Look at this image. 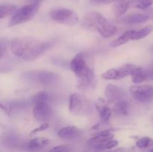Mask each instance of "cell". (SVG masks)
<instances>
[{
    "mask_svg": "<svg viewBox=\"0 0 153 152\" xmlns=\"http://www.w3.org/2000/svg\"><path fill=\"white\" fill-rule=\"evenodd\" d=\"M10 46L15 56L24 61H32L47 51L51 43L31 37H17L10 41Z\"/></svg>",
    "mask_w": 153,
    "mask_h": 152,
    "instance_id": "cell-1",
    "label": "cell"
},
{
    "mask_svg": "<svg viewBox=\"0 0 153 152\" xmlns=\"http://www.w3.org/2000/svg\"><path fill=\"white\" fill-rule=\"evenodd\" d=\"M70 68L77 77L76 86L83 90L93 88L95 82V74L86 54L78 53L70 62Z\"/></svg>",
    "mask_w": 153,
    "mask_h": 152,
    "instance_id": "cell-2",
    "label": "cell"
},
{
    "mask_svg": "<svg viewBox=\"0 0 153 152\" xmlns=\"http://www.w3.org/2000/svg\"><path fill=\"white\" fill-rule=\"evenodd\" d=\"M82 25L85 28L97 31L102 37L108 38L117 33V28L108 22L102 15L97 12L87 13L82 20Z\"/></svg>",
    "mask_w": 153,
    "mask_h": 152,
    "instance_id": "cell-3",
    "label": "cell"
},
{
    "mask_svg": "<svg viewBox=\"0 0 153 152\" xmlns=\"http://www.w3.org/2000/svg\"><path fill=\"white\" fill-rule=\"evenodd\" d=\"M40 7L39 2H33L16 9L9 21L8 27H13L31 21L37 13Z\"/></svg>",
    "mask_w": 153,
    "mask_h": 152,
    "instance_id": "cell-4",
    "label": "cell"
},
{
    "mask_svg": "<svg viewBox=\"0 0 153 152\" xmlns=\"http://www.w3.org/2000/svg\"><path fill=\"white\" fill-rule=\"evenodd\" d=\"M69 110L70 113L76 116H85L91 112L92 104L86 95L81 93H74L70 98Z\"/></svg>",
    "mask_w": 153,
    "mask_h": 152,
    "instance_id": "cell-5",
    "label": "cell"
},
{
    "mask_svg": "<svg viewBox=\"0 0 153 152\" xmlns=\"http://www.w3.org/2000/svg\"><path fill=\"white\" fill-rule=\"evenodd\" d=\"M49 14L52 20L63 25H75L79 20V15L76 12L64 7L52 9Z\"/></svg>",
    "mask_w": 153,
    "mask_h": 152,
    "instance_id": "cell-6",
    "label": "cell"
},
{
    "mask_svg": "<svg viewBox=\"0 0 153 152\" xmlns=\"http://www.w3.org/2000/svg\"><path fill=\"white\" fill-rule=\"evenodd\" d=\"M129 91L131 97L138 102L148 104L153 101V86L151 85H134Z\"/></svg>",
    "mask_w": 153,
    "mask_h": 152,
    "instance_id": "cell-7",
    "label": "cell"
},
{
    "mask_svg": "<svg viewBox=\"0 0 153 152\" xmlns=\"http://www.w3.org/2000/svg\"><path fill=\"white\" fill-rule=\"evenodd\" d=\"M58 75L48 71H31L25 74L28 80L41 84H52L58 80Z\"/></svg>",
    "mask_w": 153,
    "mask_h": 152,
    "instance_id": "cell-8",
    "label": "cell"
},
{
    "mask_svg": "<svg viewBox=\"0 0 153 152\" xmlns=\"http://www.w3.org/2000/svg\"><path fill=\"white\" fill-rule=\"evenodd\" d=\"M52 115V108L48 101H40L34 104L33 116L40 122H46Z\"/></svg>",
    "mask_w": 153,
    "mask_h": 152,
    "instance_id": "cell-9",
    "label": "cell"
},
{
    "mask_svg": "<svg viewBox=\"0 0 153 152\" xmlns=\"http://www.w3.org/2000/svg\"><path fill=\"white\" fill-rule=\"evenodd\" d=\"M114 137V135L112 134L111 130H104V131H102L96 134L88 142L89 145L92 146L93 148H95L97 146L105 144L110 140L113 139Z\"/></svg>",
    "mask_w": 153,
    "mask_h": 152,
    "instance_id": "cell-10",
    "label": "cell"
},
{
    "mask_svg": "<svg viewBox=\"0 0 153 152\" xmlns=\"http://www.w3.org/2000/svg\"><path fill=\"white\" fill-rule=\"evenodd\" d=\"M105 97L108 101H117L124 100L126 93L120 87L114 84H108L105 88Z\"/></svg>",
    "mask_w": 153,
    "mask_h": 152,
    "instance_id": "cell-11",
    "label": "cell"
},
{
    "mask_svg": "<svg viewBox=\"0 0 153 152\" xmlns=\"http://www.w3.org/2000/svg\"><path fill=\"white\" fill-rule=\"evenodd\" d=\"M82 134L80 129L75 126H67L58 131V136L65 140H73L79 138Z\"/></svg>",
    "mask_w": 153,
    "mask_h": 152,
    "instance_id": "cell-12",
    "label": "cell"
},
{
    "mask_svg": "<svg viewBox=\"0 0 153 152\" xmlns=\"http://www.w3.org/2000/svg\"><path fill=\"white\" fill-rule=\"evenodd\" d=\"M149 19V15L146 13H134L125 16L120 19V22L126 25H135L146 22Z\"/></svg>",
    "mask_w": 153,
    "mask_h": 152,
    "instance_id": "cell-13",
    "label": "cell"
},
{
    "mask_svg": "<svg viewBox=\"0 0 153 152\" xmlns=\"http://www.w3.org/2000/svg\"><path fill=\"white\" fill-rule=\"evenodd\" d=\"M95 106L99 114H100L101 120L105 123L108 122L111 116V110L108 106L105 100L103 99L102 98H100L96 102Z\"/></svg>",
    "mask_w": 153,
    "mask_h": 152,
    "instance_id": "cell-14",
    "label": "cell"
},
{
    "mask_svg": "<svg viewBox=\"0 0 153 152\" xmlns=\"http://www.w3.org/2000/svg\"><path fill=\"white\" fill-rule=\"evenodd\" d=\"M49 141L45 137H36L25 145V149L29 152H37L49 144Z\"/></svg>",
    "mask_w": 153,
    "mask_h": 152,
    "instance_id": "cell-15",
    "label": "cell"
},
{
    "mask_svg": "<svg viewBox=\"0 0 153 152\" xmlns=\"http://www.w3.org/2000/svg\"><path fill=\"white\" fill-rule=\"evenodd\" d=\"M130 0H114V12L116 16L120 17L126 12L129 7Z\"/></svg>",
    "mask_w": 153,
    "mask_h": 152,
    "instance_id": "cell-16",
    "label": "cell"
},
{
    "mask_svg": "<svg viewBox=\"0 0 153 152\" xmlns=\"http://www.w3.org/2000/svg\"><path fill=\"white\" fill-rule=\"evenodd\" d=\"M134 32H135V30H130V31H126V32L124 33V34H123L120 37H118V38L116 39L115 40H114L113 42H111V43H110V46H111V47L115 48L122 46V45L126 44V43H128L129 40H131L132 36L134 35Z\"/></svg>",
    "mask_w": 153,
    "mask_h": 152,
    "instance_id": "cell-17",
    "label": "cell"
},
{
    "mask_svg": "<svg viewBox=\"0 0 153 152\" xmlns=\"http://www.w3.org/2000/svg\"><path fill=\"white\" fill-rule=\"evenodd\" d=\"M131 75V80H132L133 83H136V84H139V83H142L144 80H147L146 71L142 67H136L134 71L132 72Z\"/></svg>",
    "mask_w": 153,
    "mask_h": 152,
    "instance_id": "cell-18",
    "label": "cell"
},
{
    "mask_svg": "<svg viewBox=\"0 0 153 152\" xmlns=\"http://www.w3.org/2000/svg\"><path fill=\"white\" fill-rule=\"evenodd\" d=\"M136 67L137 66L133 64H126V65L123 66L118 69H116L117 80H120V79H122L128 75H131Z\"/></svg>",
    "mask_w": 153,
    "mask_h": 152,
    "instance_id": "cell-19",
    "label": "cell"
},
{
    "mask_svg": "<svg viewBox=\"0 0 153 152\" xmlns=\"http://www.w3.org/2000/svg\"><path fill=\"white\" fill-rule=\"evenodd\" d=\"M2 144L8 148H13L19 146V140L16 136L7 134L3 137Z\"/></svg>",
    "mask_w": 153,
    "mask_h": 152,
    "instance_id": "cell-20",
    "label": "cell"
},
{
    "mask_svg": "<svg viewBox=\"0 0 153 152\" xmlns=\"http://www.w3.org/2000/svg\"><path fill=\"white\" fill-rule=\"evenodd\" d=\"M16 9L17 7L13 4H0V19L12 15Z\"/></svg>",
    "mask_w": 153,
    "mask_h": 152,
    "instance_id": "cell-21",
    "label": "cell"
},
{
    "mask_svg": "<svg viewBox=\"0 0 153 152\" xmlns=\"http://www.w3.org/2000/svg\"><path fill=\"white\" fill-rule=\"evenodd\" d=\"M153 4V0H130L129 7H135L140 10H146Z\"/></svg>",
    "mask_w": 153,
    "mask_h": 152,
    "instance_id": "cell-22",
    "label": "cell"
},
{
    "mask_svg": "<svg viewBox=\"0 0 153 152\" xmlns=\"http://www.w3.org/2000/svg\"><path fill=\"white\" fill-rule=\"evenodd\" d=\"M153 30V25H148L146 26L143 27V28L140 29L139 31H135L134 35L132 36V40H139L141 39L145 38L147 37L149 34Z\"/></svg>",
    "mask_w": 153,
    "mask_h": 152,
    "instance_id": "cell-23",
    "label": "cell"
},
{
    "mask_svg": "<svg viewBox=\"0 0 153 152\" xmlns=\"http://www.w3.org/2000/svg\"><path fill=\"white\" fill-rule=\"evenodd\" d=\"M114 111L119 115L127 116L129 113L128 103L125 100H121V101H117L114 107Z\"/></svg>",
    "mask_w": 153,
    "mask_h": 152,
    "instance_id": "cell-24",
    "label": "cell"
},
{
    "mask_svg": "<svg viewBox=\"0 0 153 152\" xmlns=\"http://www.w3.org/2000/svg\"><path fill=\"white\" fill-rule=\"evenodd\" d=\"M136 145L140 149L151 147V146H153V139L148 137H142L140 139L137 140V142H136Z\"/></svg>",
    "mask_w": 153,
    "mask_h": 152,
    "instance_id": "cell-25",
    "label": "cell"
},
{
    "mask_svg": "<svg viewBox=\"0 0 153 152\" xmlns=\"http://www.w3.org/2000/svg\"><path fill=\"white\" fill-rule=\"evenodd\" d=\"M119 142H118L117 140L116 139H111L110 141H108V142L105 143V144L101 145H99L97 147L95 148V149L99 151H105V150H111V149L117 147L118 145Z\"/></svg>",
    "mask_w": 153,
    "mask_h": 152,
    "instance_id": "cell-26",
    "label": "cell"
},
{
    "mask_svg": "<svg viewBox=\"0 0 153 152\" xmlns=\"http://www.w3.org/2000/svg\"><path fill=\"white\" fill-rule=\"evenodd\" d=\"M49 95L46 92H40L36 94L32 99V104H34L40 101H49Z\"/></svg>",
    "mask_w": 153,
    "mask_h": 152,
    "instance_id": "cell-27",
    "label": "cell"
},
{
    "mask_svg": "<svg viewBox=\"0 0 153 152\" xmlns=\"http://www.w3.org/2000/svg\"><path fill=\"white\" fill-rule=\"evenodd\" d=\"M7 47H8V41L5 39H0V59L4 56Z\"/></svg>",
    "mask_w": 153,
    "mask_h": 152,
    "instance_id": "cell-28",
    "label": "cell"
},
{
    "mask_svg": "<svg viewBox=\"0 0 153 152\" xmlns=\"http://www.w3.org/2000/svg\"><path fill=\"white\" fill-rule=\"evenodd\" d=\"M48 152H70V151L68 146L61 145H58L52 148Z\"/></svg>",
    "mask_w": 153,
    "mask_h": 152,
    "instance_id": "cell-29",
    "label": "cell"
},
{
    "mask_svg": "<svg viewBox=\"0 0 153 152\" xmlns=\"http://www.w3.org/2000/svg\"><path fill=\"white\" fill-rule=\"evenodd\" d=\"M49 125L48 123L42 124V125H40L39 127H37V128H34V130H32V131H31V132L30 133V136H32V135H34V134H37V133L45 131V130L48 129V128H49Z\"/></svg>",
    "mask_w": 153,
    "mask_h": 152,
    "instance_id": "cell-30",
    "label": "cell"
},
{
    "mask_svg": "<svg viewBox=\"0 0 153 152\" xmlns=\"http://www.w3.org/2000/svg\"><path fill=\"white\" fill-rule=\"evenodd\" d=\"M114 0H91V3L94 5H105L114 2Z\"/></svg>",
    "mask_w": 153,
    "mask_h": 152,
    "instance_id": "cell-31",
    "label": "cell"
},
{
    "mask_svg": "<svg viewBox=\"0 0 153 152\" xmlns=\"http://www.w3.org/2000/svg\"><path fill=\"white\" fill-rule=\"evenodd\" d=\"M145 71H146L147 80H153V63L146 69H145Z\"/></svg>",
    "mask_w": 153,
    "mask_h": 152,
    "instance_id": "cell-32",
    "label": "cell"
},
{
    "mask_svg": "<svg viewBox=\"0 0 153 152\" xmlns=\"http://www.w3.org/2000/svg\"><path fill=\"white\" fill-rule=\"evenodd\" d=\"M125 151V149L123 148H116V149H114V150L111 151H108L105 152H124Z\"/></svg>",
    "mask_w": 153,
    "mask_h": 152,
    "instance_id": "cell-33",
    "label": "cell"
},
{
    "mask_svg": "<svg viewBox=\"0 0 153 152\" xmlns=\"http://www.w3.org/2000/svg\"><path fill=\"white\" fill-rule=\"evenodd\" d=\"M148 152H153V148L150 149V150H149V151H148Z\"/></svg>",
    "mask_w": 153,
    "mask_h": 152,
    "instance_id": "cell-34",
    "label": "cell"
}]
</instances>
